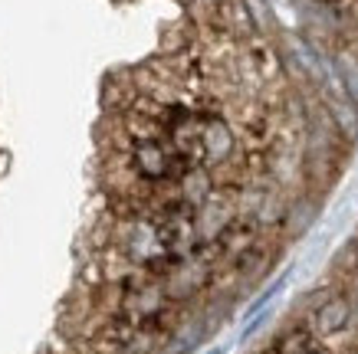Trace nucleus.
<instances>
[{
    "label": "nucleus",
    "instance_id": "obj_1",
    "mask_svg": "<svg viewBox=\"0 0 358 354\" xmlns=\"http://www.w3.org/2000/svg\"><path fill=\"white\" fill-rule=\"evenodd\" d=\"M348 302L345 299H332V302H326L322 309L315 311V332L319 334H336V332H342L345 328V322H348Z\"/></svg>",
    "mask_w": 358,
    "mask_h": 354
},
{
    "label": "nucleus",
    "instance_id": "obj_2",
    "mask_svg": "<svg viewBox=\"0 0 358 354\" xmlns=\"http://www.w3.org/2000/svg\"><path fill=\"white\" fill-rule=\"evenodd\" d=\"M338 66H342L345 89L352 92V98H358V63H355V59H348V56H342V59H338Z\"/></svg>",
    "mask_w": 358,
    "mask_h": 354
},
{
    "label": "nucleus",
    "instance_id": "obj_3",
    "mask_svg": "<svg viewBox=\"0 0 358 354\" xmlns=\"http://www.w3.org/2000/svg\"><path fill=\"white\" fill-rule=\"evenodd\" d=\"M207 354H224V351H220V348H214V351H207Z\"/></svg>",
    "mask_w": 358,
    "mask_h": 354
}]
</instances>
